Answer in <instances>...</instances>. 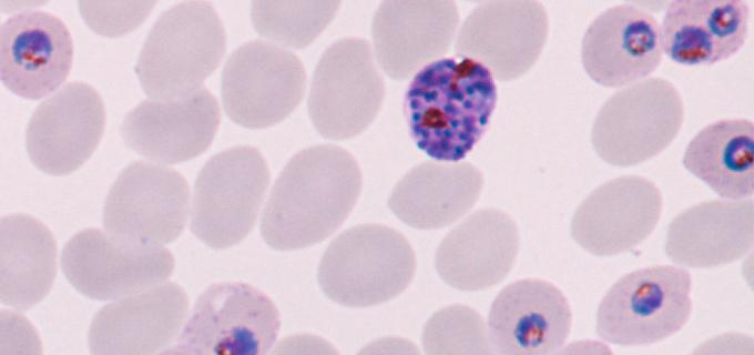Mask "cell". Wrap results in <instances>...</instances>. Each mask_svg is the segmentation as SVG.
Segmentation results:
<instances>
[{
	"instance_id": "1",
	"label": "cell",
	"mask_w": 754,
	"mask_h": 355,
	"mask_svg": "<svg viewBox=\"0 0 754 355\" xmlns=\"http://www.w3.org/2000/svg\"><path fill=\"white\" fill-rule=\"evenodd\" d=\"M355 158L333 144L295 154L275 182L261 232L279 251L304 248L333 234L354 209L361 191Z\"/></svg>"
},
{
	"instance_id": "2",
	"label": "cell",
	"mask_w": 754,
	"mask_h": 355,
	"mask_svg": "<svg viewBox=\"0 0 754 355\" xmlns=\"http://www.w3.org/2000/svg\"><path fill=\"white\" fill-rule=\"evenodd\" d=\"M496 103L490 70L459 57L438 59L417 71L404 108L417 148L438 162L456 163L482 138Z\"/></svg>"
},
{
	"instance_id": "3",
	"label": "cell",
	"mask_w": 754,
	"mask_h": 355,
	"mask_svg": "<svg viewBox=\"0 0 754 355\" xmlns=\"http://www.w3.org/2000/svg\"><path fill=\"white\" fill-rule=\"evenodd\" d=\"M225 49L226 33L212 3L180 2L153 24L135 72L151 99L183 98L202 88L218 67Z\"/></svg>"
},
{
	"instance_id": "4",
	"label": "cell",
	"mask_w": 754,
	"mask_h": 355,
	"mask_svg": "<svg viewBox=\"0 0 754 355\" xmlns=\"http://www.w3.org/2000/svg\"><path fill=\"white\" fill-rule=\"evenodd\" d=\"M415 272L416 256L407 239L393 227L368 223L348 229L329 244L318 282L333 302L368 307L398 296Z\"/></svg>"
},
{
	"instance_id": "5",
	"label": "cell",
	"mask_w": 754,
	"mask_h": 355,
	"mask_svg": "<svg viewBox=\"0 0 754 355\" xmlns=\"http://www.w3.org/2000/svg\"><path fill=\"white\" fill-rule=\"evenodd\" d=\"M686 270L655 265L618 280L597 312V334L604 341L636 346L658 343L679 332L692 311Z\"/></svg>"
},
{
	"instance_id": "6",
	"label": "cell",
	"mask_w": 754,
	"mask_h": 355,
	"mask_svg": "<svg viewBox=\"0 0 754 355\" xmlns=\"http://www.w3.org/2000/svg\"><path fill=\"white\" fill-rule=\"evenodd\" d=\"M268 182L257 149L238 145L215 154L195 180L191 231L212 248L237 244L253 229Z\"/></svg>"
},
{
	"instance_id": "7",
	"label": "cell",
	"mask_w": 754,
	"mask_h": 355,
	"mask_svg": "<svg viewBox=\"0 0 754 355\" xmlns=\"http://www.w3.org/2000/svg\"><path fill=\"white\" fill-rule=\"evenodd\" d=\"M684 105L676 88L654 77L613 93L598 112L591 132L597 154L615 166L658 155L679 134Z\"/></svg>"
},
{
	"instance_id": "8",
	"label": "cell",
	"mask_w": 754,
	"mask_h": 355,
	"mask_svg": "<svg viewBox=\"0 0 754 355\" xmlns=\"http://www.w3.org/2000/svg\"><path fill=\"white\" fill-rule=\"evenodd\" d=\"M273 301L242 282H222L197 298L174 348L165 353L264 355L279 331Z\"/></svg>"
},
{
	"instance_id": "9",
	"label": "cell",
	"mask_w": 754,
	"mask_h": 355,
	"mask_svg": "<svg viewBox=\"0 0 754 355\" xmlns=\"http://www.w3.org/2000/svg\"><path fill=\"white\" fill-rule=\"evenodd\" d=\"M385 85L369 43L360 38L335 41L318 61L308 97L316 130L327 139L358 135L380 110Z\"/></svg>"
},
{
	"instance_id": "10",
	"label": "cell",
	"mask_w": 754,
	"mask_h": 355,
	"mask_svg": "<svg viewBox=\"0 0 754 355\" xmlns=\"http://www.w3.org/2000/svg\"><path fill=\"white\" fill-rule=\"evenodd\" d=\"M190 189L174 169L149 161L125 166L109 190L103 224L113 237L143 245L173 242L188 214Z\"/></svg>"
},
{
	"instance_id": "11",
	"label": "cell",
	"mask_w": 754,
	"mask_h": 355,
	"mask_svg": "<svg viewBox=\"0 0 754 355\" xmlns=\"http://www.w3.org/2000/svg\"><path fill=\"white\" fill-rule=\"evenodd\" d=\"M306 73L293 52L262 40L240 45L222 73V100L235 123L251 129L273 125L300 102Z\"/></svg>"
},
{
	"instance_id": "12",
	"label": "cell",
	"mask_w": 754,
	"mask_h": 355,
	"mask_svg": "<svg viewBox=\"0 0 754 355\" xmlns=\"http://www.w3.org/2000/svg\"><path fill=\"white\" fill-rule=\"evenodd\" d=\"M61 268L81 294L115 300L164 282L174 270V257L163 245L134 244L90 227L64 245Z\"/></svg>"
},
{
	"instance_id": "13",
	"label": "cell",
	"mask_w": 754,
	"mask_h": 355,
	"mask_svg": "<svg viewBox=\"0 0 754 355\" xmlns=\"http://www.w3.org/2000/svg\"><path fill=\"white\" fill-rule=\"evenodd\" d=\"M549 20L539 1H488L463 21L455 45L461 58L472 59L500 81L527 73L539 59Z\"/></svg>"
},
{
	"instance_id": "14",
	"label": "cell",
	"mask_w": 754,
	"mask_h": 355,
	"mask_svg": "<svg viewBox=\"0 0 754 355\" xmlns=\"http://www.w3.org/2000/svg\"><path fill=\"white\" fill-rule=\"evenodd\" d=\"M104 125L100 93L88 83L69 82L31 115L26 133L29 158L44 173L69 174L92 155Z\"/></svg>"
},
{
	"instance_id": "15",
	"label": "cell",
	"mask_w": 754,
	"mask_h": 355,
	"mask_svg": "<svg viewBox=\"0 0 754 355\" xmlns=\"http://www.w3.org/2000/svg\"><path fill=\"white\" fill-rule=\"evenodd\" d=\"M659 187L640 175H623L594 189L571 221L572 239L587 252L611 256L649 237L662 214Z\"/></svg>"
},
{
	"instance_id": "16",
	"label": "cell",
	"mask_w": 754,
	"mask_h": 355,
	"mask_svg": "<svg viewBox=\"0 0 754 355\" xmlns=\"http://www.w3.org/2000/svg\"><path fill=\"white\" fill-rule=\"evenodd\" d=\"M221 121L216 98L201 88L172 100H145L124 116L121 135L140 155L174 164L202 154L212 143Z\"/></svg>"
},
{
	"instance_id": "17",
	"label": "cell",
	"mask_w": 754,
	"mask_h": 355,
	"mask_svg": "<svg viewBox=\"0 0 754 355\" xmlns=\"http://www.w3.org/2000/svg\"><path fill=\"white\" fill-rule=\"evenodd\" d=\"M72 60V37L57 16L27 10L1 24L0 74L14 94L32 100L48 95L68 78Z\"/></svg>"
},
{
	"instance_id": "18",
	"label": "cell",
	"mask_w": 754,
	"mask_h": 355,
	"mask_svg": "<svg viewBox=\"0 0 754 355\" xmlns=\"http://www.w3.org/2000/svg\"><path fill=\"white\" fill-rule=\"evenodd\" d=\"M188 312L185 291L164 283L103 306L93 317L88 343L95 355H151L177 336Z\"/></svg>"
},
{
	"instance_id": "19",
	"label": "cell",
	"mask_w": 754,
	"mask_h": 355,
	"mask_svg": "<svg viewBox=\"0 0 754 355\" xmlns=\"http://www.w3.org/2000/svg\"><path fill=\"white\" fill-rule=\"evenodd\" d=\"M570 304L550 282L516 281L503 287L491 304L488 336L492 351L503 355L557 353L569 337Z\"/></svg>"
},
{
	"instance_id": "20",
	"label": "cell",
	"mask_w": 754,
	"mask_h": 355,
	"mask_svg": "<svg viewBox=\"0 0 754 355\" xmlns=\"http://www.w3.org/2000/svg\"><path fill=\"white\" fill-rule=\"evenodd\" d=\"M458 21L454 1L381 2L371 27L379 65L393 79L410 77L448 51Z\"/></svg>"
},
{
	"instance_id": "21",
	"label": "cell",
	"mask_w": 754,
	"mask_h": 355,
	"mask_svg": "<svg viewBox=\"0 0 754 355\" xmlns=\"http://www.w3.org/2000/svg\"><path fill=\"white\" fill-rule=\"evenodd\" d=\"M662 57L656 19L632 3L605 9L582 39L583 68L603 87H623L645 78L660 65Z\"/></svg>"
},
{
	"instance_id": "22",
	"label": "cell",
	"mask_w": 754,
	"mask_h": 355,
	"mask_svg": "<svg viewBox=\"0 0 754 355\" xmlns=\"http://www.w3.org/2000/svg\"><path fill=\"white\" fill-rule=\"evenodd\" d=\"M520 236L514 220L499 209L473 212L439 244L435 265L440 278L460 291L496 286L514 265Z\"/></svg>"
},
{
	"instance_id": "23",
	"label": "cell",
	"mask_w": 754,
	"mask_h": 355,
	"mask_svg": "<svg viewBox=\"0 0 754 355\" xmlns=\"http://www.w3.org/2000/svg\"><path fill=\"white\" fill-rule=\"evenodd\" d=\"M753 226V200L702 202L669 224L665 253L674 263L693 268L728 264L752 248Z\"/></svg>"
},
{
	"instance_id": "24",
	"label": "cell",
	"mask_w": 754,
	"mask_h": 355,
	"mask_svg": "<svg viewBox=\"0 0 754 355\" xmlns=\"http://www.w3.org/2000/svg\"><path fill=\"white\" fill-rule=\"evenodd\" d=\"M748 22L743 0H676L665 11L662 49L679 64L711 65L743 47Z\"/></svg>"
},
{
	"instance_id": "25",
	"label": "cell",
	"mask_w": 754,
	"mask_h": 355,
	"mask_svg": "<svg viewBox=\"0 0 754 355\" xmlns=\"http://www.w3.org/2000/svg\"><path fill=\"white\" fill-rule=\"evenodd\" d=\"M483 175L468 162H425L394 187L388 206L405 224L420 230L448 226L479 200Z\"/></svg>"
},
{
	"instance_id": "26",
	"label": "cell",
	"mask_w": 754,
	"mask_h": 355,
	"mask_svg": "<svg viewBox=\"0 0 754 355\" xmlns=\"http://www.w3.org/2000/svg\"><path fill=\"white\" fill-rule=\"evenodd\" d=\"M57 273V243L50 229L28 214L0 223V300L28 310L50 292Z\"/></svg>"
},
{
	"instance_id": "27",
	"label": "cell",
	"mask_w": 754,
	"mask_h": 355,
	"mask_svg": "<svg viewBox=\"0 0 754 355\" xmlns=\"http://www.w3.org/2000/svg\"><path fill=\"white\" fill-rule=\"evenodd\" d=\"M683 164L719 196L750 197L754 192L753 122L726 119L706 125L686 146Z\"/></svg>"
},
{
	"instance_id": "28",
	"label": "cell",
	"mask_w": 754,
	"mask_h": 355,
	"mask_svg": "<svg viewBox=\"0 0 754 355\" xmlns=\"http://www.w3.org/2000/svg\"><path fill=\"white\" fill-rule=\"evenodd\" d=\"M339 1H253L256 31L281 44L303 48L332 21Z\"/></svg>"
},
{
	"instance_id": "29",
	"label": "cell",
	"mask_w": 754,
	"mask_h": 355,
	"mask_svg": "<svg viewBox=\"0 0 754 355\" xmlns=\"http://www.w3.org/2000/svg\"><path fill=\"white\" fill-rule=\"evenodd\" d=\"M422 346L430 355H485L493 352L482 316L462 304L445 306L427 321Z\"/></svg>"
},
{
	"instance_id": "30",
	"label": "cell",
	"mask_w": 754,
	"mask_h": 355,
	"mask_svg": "<svg viewBox=\"0 0 754 355\" xmlns=\"http://www.w3.org/2000/svg\"><path fill=\"white\" fill-rule=\"evenodd\" d=\"M155 3V1H79V9L93 31L105 37H118L139 27Z\"/></svg>"
}]
</instances>
